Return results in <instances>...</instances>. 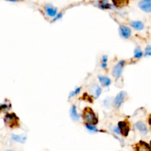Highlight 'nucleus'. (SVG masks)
<instances>
[{
    "label": "nucleus",
    "instance_id": "7",
    "mask_svg": "<svg viewBox=\"0 0 151 151\" xmlns=\"http://www.w3.org/2000/svg\"><path fill=\"white\" fill-rule=\"evenodd\" d=\"M126 96V93L125 92H124V91H122L120 93H119L117 94V96H116V98L114 99V105L116 106V107H119V106L122 104V102L124 101V99L125 97Z\"/></svg>",
    "mask_w": 151,
    "mask_h": 151
},
{
    "label": "nucleus",
    "instance_id": "9",
    "mask_svg": "<svg viewBox=\"0 0 151 151\" xmlns=\"http://www.w3.org/2000/svg\"><path fill=\"white\" fill-rule=\"evenodd\" d=\"M136 127L141 132L143 135H146L148 133V129L146 125L141 122H138L136 123Z\"/></svg>",
    "mask_w": 151,
    "mask_h": 151
},
{
    "label": "nucleus",
    "instance_id": "18",
    "mask_svg": "<svg viewBox=\"0 0 151 151\" xmlns=\"http://www.w3.org/2000/svg\"><path fill=\"white\" fill-rule=\"evenodd\" d=\"M81 87H78V88H76V89L72 91V92H71V93H69V98H72V97H73V96H75V95L78 94V93H80V91H81Z\"/></svg>",
    "mask_w": 151,
    "mask_h": 151
},
{
    "label": "nucleus",
    "instance_id": "12",
    "mask_svg": "<svg viewBox=\"0 0 151 151\" xmlns=\"http://www.w3.org/2000/svg\"><path fill=\"white\" fill-rule=\"evenodd\" d=\"M98 79L100 82L101 83L102 85L104 87H108L111 85V81L108 77H104V76H99Z\"/></svg>",
    "mask_w": 151,
    "mask_h": 151
},
{
    "label": "nucleus",
    "instance_id": "15",
    "mask_svg": "<svg viewBox=\"0 0 151 151\" xmlns=\"http://www.w3.org/2000/svg\"><path fill=\"white\" fill-rule=\"evenodd\" d=\"M113 3L117 7H123L128 3V0H112Z\"/></svg>",
    "mask_w": 151,
    "mask_h": 151
},
{
    "label": "nucleus",
    "instance_id": "27",
    "mask_svg": "<svg viewBox=\"0 0 151 151\" xmlns=\"http://www.w3.org/2000/svg\"><path fill=\"white\" fill-rule=\"evenodd\" d=\"M7 151H13V150H7Z\"/></svg>",
    "mask_w": 151,
    "mask_h": 151
},
{
    "label": "nucleus",
    "instance_id": "26",
    "mask_svg": "<svg viewBox=\"0 0 151 151\" xmlns=\"http://www.w3.org/2000/svg\"><path fill=\"white\" fill-rule=\"evenodd\" d=\"M142 1H150V0H142Z\"/></svg>",
    "mask_w": 151,
    "mask_h": 151
},
{
    "label": "nucleus",
    "instance_id": "5",
    "mask_svg": "<svg viewBox=\"0 0 151 151\" xmlns=\"http://www.w3.org/2000/svg\"><path fill=\"white\" fill-rule=\"evenodd\" d=\"M135 151H151L150 147L148 143L143 141H140L135 145Z\"/></svg>",
    "mask_w": 151,
    "mask_h": 151
},
{
    "label": "nucleus",
    "instance_id": "13",
    "mask_svg": "<svg viewBox=\"0 0 151 151\" xmlns=\"http://www.w3.org/2000/svg\"><path fill=\"white\" fill-rule=\"evenodd\" d=\"M70 116L72 117V119L74 121H77L80 119V116L77 113V110H76V107L74 105H72L71 107L70 110Z\"/></svg>",
    "mask_w": 151,
    "mask_h": 151
},
{
    "label": "nucleus",
    "instance_id": "14",
    "mask_svg": "<svg viewBox=\"0 0 151 151\" xmlns=\"http://www.w3.org/2000/svg\"><path fill=\"white\" fill-rule=\"evenodd\" d=\"M11 138L13 141H17V142H19V143L24 144L25 143L26 140H27V137L25 136H21V135H13L11 136Z\"/></svg>",
    "mask_w": 151,
    "mask_h": 151
},
{
    "label": "nucleus",
    "instance_id": "25",
    "mask_svg": "<svg viewBox=\"0 0 151 151\" xmlns=\"http://www.w3.org/2000/svg\"><path fill=\"white\" fill-rule=\"evenodd\" d=\"M8 1H10V2H16L17 0H8Z\"/></svg>",
    "mask_w": 151,
    "mask_h": 151
},
{
    "label": "nucleus",
    "instance_id": "1",
    "mask_svg": "<svg viewBox=\"0 0 151 151\" xmlns=\"http://www.w3.org/2000/svg\"><path fill=\"white\" fill-rule=\"evenodd\" d=\"M83 118L85 124H88V125H96L98 123L97 117L90 107H86L84 110L83 113Z\"/></svg>",
    "mask_w": 151,
    "mask_h": 151
},
{
    "label": "nucleus",
    "instance_id": "22",
    "mask_svg": "<svg viewBox=\"0 0 151 151\" xmlns=\"http://www.w3.org/2000/svg\"><path fill=\"white\" fill-rule=\"evenodd\" d=\"M145 56H151V47L150 45H148L145 49Z\"/></svg>",
    "mask_w": 151,
    "mask_h": 151
},
{
    "label": "nucleus",
    "instance_id": "19",
    "mask_svg": "<svg viewBox=\"0 0 151 151\" xmlns=\"http://www.w3.org/2000/svg\"><path fill=\"white\" fill-rule=\"evenodd\" d=\"M85 127L88 129V130H90L92 132H97L98 130L96 127L95 125H88V124H85Z\"/></svg>",
    "mask_w": 151,
    "mask_h": 151
},
{
    "label": "nucleus",
    "instance_id": "10",
    "mask_svg": "<svg viewBox=\"0 0 151 151\" xmlns=\"http://www.w3.org/2000/svg\"><path fill=\"white\" fill-rule=\"evenodd\" d=\"M46 13L50 17H55L57 15V8H53L52 5H48L46 6L45 8Z\"/></svg>",
    "mask_w": 151,
    "mask_h": 151
},
{
    "label": "nucleus",
    "instance_id": "20",
    "mask_svg": "<svg viewBox=\"0 0 151 151\" xmlns=\"http://www.w3.org/2000/svg\"><path fill=\"white\" fill-rule=\"evenodd\" d=\"M107 61H108V56L106 55H104L102 58V67L103 68H107Z\"/></svg>",
    "mask_w": 151,
    "mask_h": 151
},
{
    "label": "nucleus",
    "instance_id": "2",
    "mask_svg": "<svg viewBox=\"0 0 151 151\" xmlns=\"http://www.w3.org/2000/svg\"><path fill=\"white\" fill-rule=\"evenodd\" d=\"M124 65H125V61L120 60L114 67L112 70L113 77H115L116 79H119L122 76V69H123Z\"/></svg>",
    "mask_w": 151,
    "mask_h": 151
},
{
    "label": "nucleus",
    "instance_id": "21",
    "mask_svg": "<svg viewBox=\"0 0 151 151\" xmlns=\"http://www.w3.org/2000/svg\"><path fill=\"white\" fill-rule=\"evenodd\" d=\"M101 93H102V88H100L99 86H97L96 89H95V91H94L95 99H97V98L101 95Z\"/></svg>",
    "mask_w": 151,
    "mask_h": 151
},
{
    "label": "nucleus",
    "instance_id": "24",
    "mask_svg": "<svg viewBox=\"0 0 151 151\" xmlns=\"http://www.w3.org/2000/svg\"><path fill=\"white\" fill-rule=\"evenodd\" d=\"M114 131L115 132V133H117V134H120V130H119V127H118V126L117 127H115V128H114Z\"/></svg>",
    "mask_w": 151,
    "mask_h": 151
},
{
    "label": "nucleus",
    "instance_id": "6",
    "mask_svg": "<svg viewBox=\"0 0 151 151\" xmlns=\"http://www.w3.org/2000/svg\"><path fill=\"white\" fill-rule=\"evenodd\" d=\"M119 31L121 36L125 39H128L131 35V30L125 25H121L119 27Z\"/></svg>",
    "mask_w": 151,
    "mask_h": 151
},
{
    "label": "nucleus",
    "instance_id": "23",
    "mask_svg": "<svg viewBox=\"0 0 151 151\" xmlns=\"http://www.w3.org/2000/svg\"><path fill=\"white\" fill-rule=\"evenodd\" d=\"M62 16H63L62 13H58V14H57V16H55V19H53V21H56V20L59 19H61V17H62Z\"/></svg>",
    "mask_w": 151,
    "mask_h": 151
},
{
    "label": "nucleus",
    "instance_id": "17",
    "mask_svg": "<svg viewBox=\"0 0 151 151\" xmlns=\"http://www.w3.org/2000/svg\"><path fill=\"white\" fill-rule=\"evenodd\" d=\"M143 55V52H142V50H141V47H137L134 50V56L135 58H140L141 56Z\"/></svg>",
    "mask_w": 151,
    "mask_h": 151
},
{
    "label": "nucleus",
    "instance_id": "11",
    "mask_svg": "<svg viewBox=\"0 0 151 151\" xmlns=\"http://www.w3.org/2000/svg\"><path fill=\"white\" fill-rule=\"evenodd\" d=\"M130 24L132 28H134L137 31H142L145 28V24L141 21H132Z\"/></svg>",
    "mask_w": 151,
    "mask_h": 151
},
{
    "label": "nucleus",
    "instance_id": "3",
    "mask_svg": "<svg viewBox=\"0 0 151 151\" xmlns=\"http://www.w3.org/2000/svg\"><path fill=\"white\" fill-rule=\"evenodd\" d=\"M5 122L10 127H16V125H18V122H19V119H18V117L16 116V114H8V115L5 116Z\"/></svg>",
    "mask_w": 151,
    "mask_h": 151
},
{
    "label": "nucleus",
    "instance_id": "16",
    "mask_svg": "<svg viewBox=\"0 0 151 151\" xmlns=\"http://www.w3.org/2000/svg\"><path fill=\"white\" fill-rule=\"evenodd\" d=\"M99 7L102 9H108L111 8V5L108 2V0H103L101 2H99Z\"/></svg>",
    "mask_w": 151,
    "mask_h": 151
},
{
    "label": "nucleus",
    "instance_id": "4",
    "mask_svg": "<svg viewBox=\"0 0 151 151\" xmlns=\"http://www.w3.org/2000/svg\"><path fill=\"white\" fill-rule=\"evenodd\" d=\"M118 127L120 130V134L123 135L124 136H127L130 131V126L128 122H119L118 124Z\"/></svg>",
    "mask_w": 151,
    "mask_h": 151
},
{
    "label": "nucleus",
    "instance_id": "8",
    "mask_svg": "<svg viewBox=\"0 0 151 151\" xmlns=\"http://www.w3.org/2000/svg\"><path fill=\"white\" fill-rule=\"evenodd\" d=\"M139 6L143 11L147 13H150L151 4L150 1H141L139 3Z\"/></svg>",
    "mask_w": 151,
    "mask_h": 151
}]
</instances>
